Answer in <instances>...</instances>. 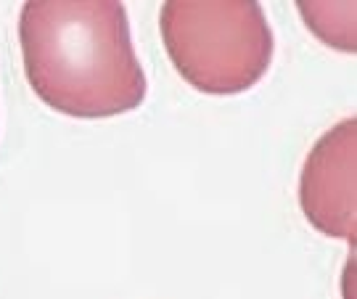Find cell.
Returning <instances> with one entry per match:
<instances>
[{"instance_id": "3", "label": "cell", "mask_w": 357, "mask_h": 299, "mask_svg": "<svg viewBox=\"0 0 357 299\" xmlns=\"http://www.w3.org/2000/svg\"><path fill=\"white\" fill-rule=\"evenodd\" d=\"M355 141L357 119L347 117L323 132L307 154L299 204L312 228L355 244Z\"/></svg>"}, {"instance_id": "2", "label": "cell", "mask_w": 357, "mask_h": 299, "mask_svg": "<svg viewBox=\"0 0 357 299\" xmlns=\"http://www.w3.org/2000/svg\"><path fill=\"white\" fill-rule=\"evenodd\" d=\"M162 43L178 75L206 95H236L268 75L275 38L259 3H180L159 13Z\"/></svg>"}, {"instance_id": "1", "label": "cell", "mask_w": 357, "mask_h": 299, "mask_svg": "<svg viewBox=\"0 0 357 299\" xmlns=\"http://www.w3.org/2000/svg\"><path fill=\"white\" fill-rule=\"evenodd\" d=\"M19 45L29 88L59 114L106 119L146 101L149 82L122 3H24L19 13Z\"/></svg>"}]
</instances>
